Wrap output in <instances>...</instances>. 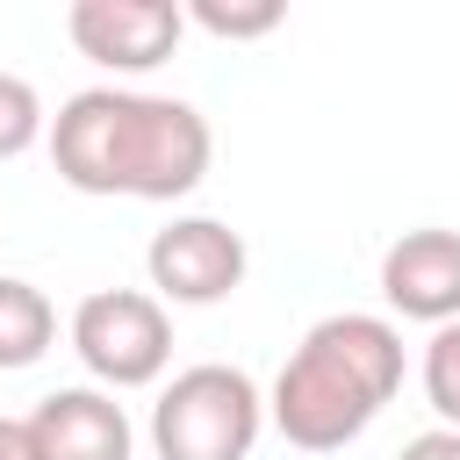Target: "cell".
<instances>
[{
    "label": "cell",
    "mask_w": 460,
    "mask_h": 460,
    "mask_svg": "<svg viewBox=\"0 0 460 460\" xmlns=\"http://www.w3.org/2000/svg\"><path fill=\"white\" fill-rule=\"evenodd\" d=\"M50 165L72 194H129V201H180L208 180L216 137L194 101L137 93V86H86L50 115Z\"/></svg>",
    "instance_id": "1"
},
{
    "label": "cell",
    "mask_w": 460,
    "mask_h": 460,
    "mask_svg": "<svg viewBox=\"0 0 460 460\" xmlns=\"http://www.w3.org/2000/svg\"><path fill=\"white\" fill-rule=\"evenodd\" d=\"M402 388V331L374 309H338L302 331V345L280 359L266 388V417L302 453L352 446Z\"/></svg>",
    "instance_id": "2"
},
{
    "label": "cell",
    "mask_w": 460,
    "mask_h": 460,
    "mask_svg": "<svg viewBox=\"0 0 460 460\" xmlns=\"http://www.w3.org/2000/svg\"><path fill=\"white\" fill-rule=\"evenodd\" d=\"M259 431H266V395L244 367H223V359L180 367L151 402L158 460H252Z\"/></svg>",
    "instance_id": "3"
},
{
    "label": "cell",
    "mask_w": 460,
    "mask_h": 460,
    "mask_svg": "<svg viewBox=\"0 0 460 460\" xmlns=\"http://www.w3.org/2000/svg\"><path fill=\"white\" fill-rule=\"evenodd\" d=\"M72 352L93 388H151L172 367V316L151 288H93L72 309Z\"/></svg>",
    "instance_id": "4"
},
{
    "label": "cell",
    "mask_w": 460,
    "mask_h": 460,
    "mask_svg": "<svg viewBox=\"0 0 460 460\" xmlns=\"http://www.w3.org/2000/svg\"><path fill=\"white\" fill-rule=\"evenodd\" d=\"M244 266H252V252H244V237L223 216H172L144 244L151 295L158 302H180V309H208V302L237 295L244 288Z\"/></svg>",
    "instance_id": "5"
},
{
    "label": "cell",
    "mask_w": 460,
    "mask_h": 460,
    "mask_svg": "<svg viewBox=\"0 0 460 460\" xmlns=\"http://www.w3.org/2000/svg\"><path fill=\"white\" fill-rule=\"evenodd\" d=\"M65 36L79 58H93L101 72H158L180 36H187V7L180 0H72L65 7Z\"/></svg>",
    "instance_id": "6"
},
{
    "label": "cell",
    "mask_w": 460,
    "mask_h": 460,
    "mask_svg": "<svg viewBox=\"0 0 460 460\" xmlns=\"http://www.w3.org/2000/svg\"><path fill=\"white\" fill-rule=\"evenodd\" d=\"M381 302L410 323H460V230L424 223L381 252Z\"/></svg>",
    "instance_id": "7"
},
{
    "label": "cell",
    "mask_w": 460,
    "mask_h": 460,
    "mask_svg": "<svg viewBox=\"0 0 460 460\" xmlns=\"http://www.w3.org/2000/svg\"><path fill=\"white\" fill-rule=\"evenodd\" d=\"M29 424H36L43 460H129V446H137L129 410L108 388H50L29 410Z\"/></svg>",
    "instance_id": "8"
},
{
    "label": "cell",
    "mask_w": 460,
    "mask_h": 460,
    "mask_svg": "<svg viewBox=\"0 0 460 460\" xmlns=\"http://www.w3.org/2000/svg\"><path fill=\"white\" fill-rule=\"evenodd\" d=\"M50 338H58L50 295H43L36 280H22V273H0V374L36 367V359L50 352Z\"/></svg>",
    "instance_id": "9"
},
{
    "label": "cell",
    "mask_w": 460,
    "mask_h": 460,
    "mask_svg": "<svg viewBox=\"0 0 460 460\" xmlns=\"http://www.w3.org/2000/svg\"><path fill=\"white\" fill-rule=\"evenodd\" d=\"M187 22L208 29V36H223V43H252V36H273L288 22V7L280 0H194Z\"/></svg>",
    "instance_id": "10"
},
{
    "label": "cell",
    "mask_w": 460,
    "mask_h": 460,
    "mask_svg": "<svg viewBox=\"0 0 460 460\" xmlns=\"http://www.w3.org/2000/svg\"><path fill=\"white\" fill-rule=\"evenodd\" d=\"M36 137H50L43 93H36L22 72H0V158H22Z\"/></svg>",
    "instance_id": "11"
},
{
    "label": "cell",
    "mask_w": 460,
    "mask_h": 460,
    "mask_svg": "<svg viewBox=\"0 0 460 460\" xmlns=\"http://www.w3.org/2000/svg\"><path fill=\"white\" fill-rule=\"evenodd\" d=\"M424 402L438 410V424L460 431V323H438L424 345Z\"/></svg>",
    "instance_id": "12"
},
{
    "label": "cell",
    "mask_w": 460,
    "mask_h": 460,
    "mask_svg": "<svg viewBox=\"0 0 460 460\" xmlns=\"http://www.w3.org/2000/svg\"><path fill=\"white\" fill-rule=\"evenodd\" d=\"M395 460H460V431H453V424H431V431H417Z\"/></svg>",
    "instance_id": "13"
},
{
    "label": "cell",
    "mask_w": 460,
    "mask_h": 460,
    "mask_svg": "<svg viewBox=\"0 0 460 460\" xmlns=\"http://www.w3.org/2000/svg\"><path fill=\"white\" fill-rule=\"evenodd\" d=\"M0 460H43V446H36V424H29V417H0Z\"/></svg>",
    "instance_id": "14"
}]
</instances>
